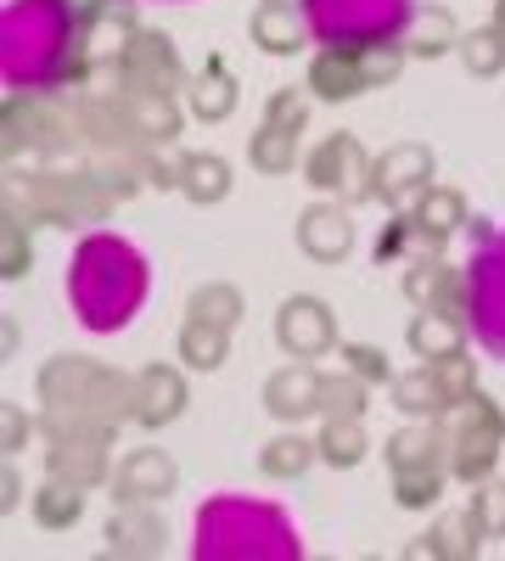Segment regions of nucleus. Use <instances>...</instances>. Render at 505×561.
<instances>
[{
    "label": "nucleus",
    "instance_id": "f257e3e1",
    "mask_svg": "<svg viewBox=\"0 0 505 561\" xmlns=\"http://www.w3.org/2000/svg\"><path fill=\"white\" fill-rule=\"evenodd\" d=\"M147 287H152L147 253L124 237H107V230L84 237L68 259V304L84 332H124L141 314Z\"/></svg>",
    "mask_w": 505,
    "mask_h": 561
},
{
    "label": "nucleus",
    "instance_id": "f03ea898",
    "mask_svg": "<svg viewBox=\"0 0 505 561\" xmlns=\"http://www.w3.org/2000/svg\"><path fill=\"white\" fill-rule=\"evenodd\" d=\"M79 51L73 0H7L0 12V73L12 90H51Z\"/></svg>",
    "mask_w": 505,
    "mask_h": 561
},
{
    "label": "nucleus",
    "instance_id": "7ed1b4c3",
    "mask_svg": "<svg viewBox=\"0 0 505 561\" xmlns=\"http://www.w3.org/2000/svg\"><path fill=\"white\" fill-rule=\"evenodd\" d=\"M298 561L303 539L287 511L248 494H219L197 511V561Z\"/></svg>",
    "mask_w": 505,
    "mask_h": 561
},
{
    "label": "nucleus",
    "instance_id": "20e7f679",
    "mask_svg": "<svg viewBox=\"0 0 505 561\" xmlns=\"http://www.w3.org/2000/svg\"><path fill=\"white\" fill-rule=\"evenodd\" d=\"M309 39L326 51H371L393 45L416 23V0H298Z\"/></svg>",
    "mask_w": 505,
    "mask_h": 561
},
{
    "label": "nucleus",
    "instance_id": "39448f33",
    "mask_svg": "<svg viewBox=\"0 0 505 561\" xmlns=\"http://www.w3.org/2000/svg\"><path fill=\"white\" fill-rule=\"evenodd\" d=\"M461 309L478 348L505 365V230H478V248L461 270Z\"/></svg>",
    "mask_w": 505,
    "mask_h": 561
},
{
    "label": "nucleus",
    "instance_id": "423d86ee",
    "mask_svg": "<svg viewBox=\"0 0 505 561\" xmlns=\"http://www.w3.org/2000/svg\"><path fill=\"white\" fill-rule=\"evenodd\" d=\"M444 449H449V466L461 478H483L489 460L500 449V415L489 399H478V388L467 399L449 404V427H444Z\"/></svg>",
    "mask_w": 505,
    "mask_h": 561
},
{
    "label": "nucleus",
    "instance_id": "0eeeda50",
    "mask_svg": "<svg viewBox=\"0 0 505 561\" xmlns=\"http://www.w3.org/2000/svg\"><path fill=\"white\" fill-rule=\"evenodd\" d=\"M275 337L292 359H320L332 343H337V325H332V309L320 298H287L282 314H275Z\"/></svg>",
    "mask_w": 505,
    "mask_h": 561
},
{
    "label": "nucleus",
    "instance_id": "6e6552de",
    "mask_svg": "<svg viewBox=\"0 0 505 561\" xmlns=\"http://www.w3.org/2000/svg\"><path fill=\"white\" fill-rule=\"evenodd\" d=\"M371 180L388 203H410L416 192H433V152L427 147H393V152H382Z\"/></svg>",
    "mask_w": 505,
    "mask_h": 561
},
{
    "label": "nucleus",
    "instance_id": "1a4fd4ad",
    "mask_svg": "<svg viewBox=\"0 0 505 561\" xmlns=\"http://www.w3.org/2000/svg\"><path fill=\"white\" fill-rule=\"evenodd\" d=\"M298 248H303L309 259H320V264L343 259V253L354 248V219H348L337 203H314V208H303V219H298Z\"/></svg>",
    "mask_w": 505,
    "mask_h": 561
},
{
    "label": "nucleus",
    "instance_id": "9d476101",
    "mask_svg": "<svg viewBox=\"0 0 505 561\" xmlns=\"http://www.w3.org/2000/svg\"><path fill=\"white\" fill-rule=\"evenodd\" d=\"M309 180L320 185V192H337V185H343L348 197L365 192V158L354 147V135H332L326 147L309 158Z\"/></svg>",
    "mask_w": 505,
    "mask_h": 561
},
{
    "label": "nucleus",
    "instance_id": "9b49d317",
    "mask_svg": "<svg viewBox=\"0 0 505 561\" xmlns=\"http://www.w3.org/2000/svg\"><path fill=\"white\" fill-rule=\"evenodd\" d=\"M303 34H309V23H303V7L292 12V0H264V7L253 12V39L264 45V51H275V57L298 51Z\"/></svg>",
    "mask_w": 505,
    "mask_h": 561
},
{
    "label": "nucleus",
    "instance_id": "f8f14e48",
    "mask_svg": "<svg viewBox=\"0 0 505 561\" xmlns=\"http://www.w3.org/2000/svg\"><path fill=\"white\" fill-rule=\"evenodd\" d=\"M410 348H416L427 365H438V359H455L467 348V320H455V314H438V309H427V314H416L410 320Z\"/></svg>",
    "mask_w": 505,
    "mask_h": 561
},
{
    "label": "nucleus",
    "instance_id": "ddd939ff",
    "mask_svg": "<svg viewBox=\"0 0 505 561\" xmlns=\"http://www.w3.org/2000/svg\"><path fill=\"white\" fill-rule=\"evenodd\" d=\"M320 393H326V382H320L309 365H292V370H282V377H269L264 404L275 415H309V410H320Z\"/></svg>",
    "mask_w": 505,
    "mask_h": 561
},
{
    "label": "nucleus",
    "instance_id": "4468645a",
    "mask_svg": "<svg viewBox=\"0 0 505 561\" xmlns=\"http://www.w3.org/2000/svg\"><path fill=\"white\" fill-rule=\"evenodd\" d=\"M169 489H174V460L169 455L141 449V455L124 460V472H118V494L124 500H152V494H169Z\"/></svg>",
    "mask_w": 505,
    "mask_h": 561
},
{
    "label": "nucleus",
    "instance_id": "2eb2a0df",
    "mask_svg": "<svg viewBox=\"0 0 505 561\" xmlns=\"http://www.w3.org/2000/svg\"><path fill=\"white\" fill-rule=\"evenodd\" d=\"M180 174H186L180 185H186L192 203H219L225 192H231V169H225L219 158H186V163H180Z\"/></svg>",
    "mask_w": 505,
    "mask_h": 561
},
{
    "label": "nucleus",
    "instance_id": "dca6fc26",
    "mask_svg": "<svg viewBox=\"0 0 505 561\" xmlns=\"http://www.w3.org/2000/svg\"><path fill=\"white\" fill-rule=\"evenodd\" d=\"M180 404H186V393H180L174 370H147L141 377V421H169Z\"/></svg>",
    "mask_w": 505,
    "mask_h": 561
},
{
    "label": "nucleus",
    "instance_id": "f3484780",
    "mask_svg": "<svg viewBox=\"0 0 505 561\" xmlns=\"http://www.w3.org/2000/svg\"><path fill=\"white\" fill-rule=\"evenodd\" d=\"M343 57H348V51H326V57L314 62V90H320V96H332V102L354 96V90L365 84V68H348Z\"/></svg>",
    "mask_w": 505,
    "mask_h": 561
},
{
    "label": "nucleus",
    "instance_id": "a211bd4d",
    "mask_svg": "<svg viewBox=\"0 0 505 561\" xmlns=\"http://www.w3.org/2000/svg\"><path fill=\"white\" fill-rule=\"evenodd\" d=\"M180 348H186V359L203 365V370L219 365V359H225V325H214V320L197 314V320L186 325V337H180Z\"/></svg>",
    "mask_w": 505,
    "mask_h": 561
},
{
    "label": "nucleus",
    "instance_id": "6ab92c4d",
    "mask_svg": "<svg viewBox=\"0 0 505 561\" xmlns=\"http://www.w3.org/2000/svg\"><path fill=\"white\" fill-rule=\"evenodd\" d=\"M292 152H298V135H292V129H275V124H264V135L253 140V163H259L264 174L292 169Z\"/></svg>",
    "mask_w": 505,
    "mask_h": 561
},
{
    "label": "nucleus",
    "instance_id": "aec40b11",
    "mask_svg": "<svg viewBox=\"0 0 505 561\" xmlns=\"http://www.w3.org/2000/svg\"><path fill=\"white\" fill-rule=\"evenodd\" d=\"M192 107H197L203 118H225V113L237 107V84L225 79L219 68H208V73L197 79V90H192Z\"/></svg>",
    "mask_w": 505,
    "mask_h": 561
},
{
    "label": "nucleus",
    "instance_id": "412c9836",
    "mask_svg": "<svg viewBox=\"0 0 505 561\" xmlns=\"http://www.w3.org/2000/svg\"><path fill=\"white\" fill-rule=\"evenodd\" d=\"M461 57H467L472 73H500V62H505V28H478V34H467V39H461Z\"/></svg>",
    "mask_w": 505,
    "mask_h": 561
},
{
    "label": "nucleus",
    "instance_id": "4be33fe9",
    "mask_svg": "<svg viewBox=\"0 0 505 561\" xmlns=\"http://www.w3.org/2000/svg\"><path fill=\"white\" fill-rule=\"evenodd\" d=\"M467 523H472V534H505V483H483L472 494Z\"/></svg>",
    "mask_w": 505,
    "mask_h": 561
},
{
    "label": "nucleus",
    "instance_id": "5701e85b",
    "mask_svg": "<svg viewBox=\"0 0 505 561\" xmlns=\"http://www.w3.org/2000/svg\"><path fill=\"white\" fill-rule=\"evenodd\" d=\"M461 219H467V208H461V197H455V192H427V197H422V214H416V225L433 230V237L455 230Z\"/></svg>",
    "mask_w": 505,
    "mask_h": 561
},
{
    "label": "nucleus",
    "instance_id": "b1692460",
    "mask_svg": "<svg viewBox=\"0 0 505 561\" xmlns=\"http://www.w3.org/2000/svg\"><path fill=\"white\" fill-rule=\"evenodd\" d=\"M449 404V393L438 388V377H410V382H399V410H410V415H433V410H444Z\"/></svg>",
    "mask_w": 505,
    "mask_h": 561
},
{
    "label": "nucleus",
    "instance_id": "393cba45",
    "mask_svg": "<svg viewBox=\"0 0 505 561\" xmlns=\"http://www.w3.org/2000/svg\"><path fill=\"white\" fill-rule=\"evenodd\" d=\"M303 466H309V444L303 438H275L269 455H264V472L269 478H298Z\"/></svg>",
    "mask_w": 505,
    "mask_h": 561
},
{
    "label": "nucleus",
    "instance_id": "a878e982",
    "mask_svg": "<svg viewBox=\"0 0 505 561\" xmlns=\"http://www.w3.org/2000/svg\"><path fill=\"white\" fill-rule=\"evenodd\" d=\"M320 449H326V460H337V466H354V460L365 455V433L354 427V415L343 421V427L332 421V427H326V444H320Z\"/></svg>",
    "mask_w": 505,
    "mask_h": 561
},
{
    "label": "nucleus",
    "instance_id": "bb28decb",
    "mask_svg": "<svg viewBox=\"0 0 505 561\" xmlns=\"http://www.w3.org/2000/svg\"><path fill=\"white\" fill-rule=\"evenodd\" d=\"M73 517H79V494H73V489H45V494H39V523L62 528V523H73Z\"/></svg>",
    "mask_w": 505,
    "mask_h": 561
},
{
    "label": "nucleus",
    "instance_id": "cd10ccee",
    "mask_svg": "<svg viewBox=\"0 0 505 561\" xmlns=\"http://www.w3.org/2000/svg\"><path fill=\"white\" fill-rule=\"evenodd\" d=\"M192 309H197L203 320H214V325H231V320H237V293L208 287V293H197V298H192Z\"/></svg>",
    "mask_w": 505,
    "mask_h": 561
},
{
    "label": "nucleus",
    "instance_id": "c85d7f7f",
    "mask_svg": "<svg viewBox=\"0 0 505 561\" xmlns=\"http://www.w3.org/2000/svg\"><path fill=\"white\" fill-rule=\"evenodd\" d=\"M393 73H399V51L393 45H371V51H365V84L393 79Z\"/></svg>",
    "mask_w": 505,
    "mask_h": 561
},
{
    "label": "nucleus",
    "instance_id": "c756f323",
    "mask_svg": "<svg viewBox=\"0 0 505 561\" xmlns=\"http://www.w3.org/2000/svg\"><path fill=\"white\" fill-rule=\"evenodd\" d=\"M269 124H275V129H298V124H303V96L282 90V96L269 102Z\"/></svg>",
    "mask_w": 505,
    "mask_h": 561
},
{
    "label": "nucleus",
    "instance_id": "7c9ffc66",
    "mask_svg": "<svg viewBox=\"0 0 505 561\" xmlns=\"http://www.w3.org/2000/svg\"><path fill=\"white\" fill-rule=\"evenodd\" d=\"M438 287H444V275H438V264H416V270L404 275V293L416 298V304H422V298H433Z\"/></svg>",
    "mask_w": 505,
    "mask_h": 561
},
{
    "label": "nucleus",
    "instance_id": "2f4dec72",
    "mask_svg": "<svg viewBox=\"0 0 505 561\" xmlns=\"http://www.w3.org/2000/svg\"><path fill=\"white\" fill-rule=\"evenodd\" d=\"M354 359H359V370H371V377H388V365H382L371 348H354Z\"/></svg>",
    "mask_w": 505,
    "mask_h": 561
},
{
    "label": "nucleus",
    "instance_id": "473e14b6",
    "mask_svg": "<svg viewBox=\"0 0 505 561\" xmlns=\"http://www.w3.org/2000/svg\"><path fill=\"white\" fill-rule=\"evenodd\" d=\"M500 28H505V0H500Z\"/></svg>",
    "mask_w": 505,
    "mask_h": 561
}]
</instances>
